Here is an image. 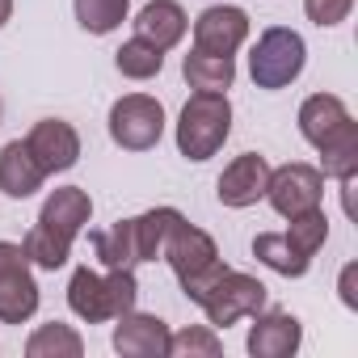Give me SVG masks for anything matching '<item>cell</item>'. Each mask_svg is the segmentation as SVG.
<instances>
[{"label":"cell","instance_id":"11","mask_svg":"<svg viewBox=\"0 0 358 358\" xmlns=\"http://www.w3.org/2000/svg\"><path fill=\"white\" fill-rule=\"evenodd\" d=\"M266 182H270V160L257 156V152H245V156H236L220 173L215 194H220L224 207H236L241 211V207H253L257 199H266Z\"/></svg>","mask_w":358,"mask_h":358},{"label":"cell","instance_id":"6","mask_svg":"<svg viewBox=\"0 0 358 358\" xmlns=\"http://www.w3.org/2000/svg\"><path fill=\"white\" fill-rule=\"evenodd\" d=\"M164 135V106L148 93H127L110 106V139L122 152H148Z\"/></svg>","mask_w":358,"mask_h":358},{"label":"cell","instance_id":"14","mask_svg":"<svg viewBox=\"0 0 358 358\" xmlns=\"http://www.w3.org/2000/svg\"><path fill=\"white\" fill-rule=\"evenodd\" d=\"M303 341V324L291 312H257L253 329H249V354L253 358H291Z\"/></svg>","mask_w":358,"mask_h":358},{"label":"cell","instance_id":"8","mask_svg":"<svg viewBox=\"0 0 358 358\" xmlns=\"http://www.w3.org/2000/svg\"><path fill=\"white\" fill-rule=\"evenodd\" d=\"M266 199H270V207L282 220H295L303 211H316L320 199H324V173L316 164H303V160L278 164V169H270Z\"/></svg>","mask_w":358,"mask_h":358},{"label":"cell","instance_id":"9","mask_svg":"<svg viewBox=\"0 0 358 358\" xmlns=\"http://www.w3.org/2000/svg\"><path fill=\"white\" fill-rule=\"evenodd\" d=\"M249 38V13L236 5H211L194 22V47L211 55H236Z\"/></svg>","mask_w":358,"mask_h":358},{"label":"cell","instance_id":"12","mask_svg":"<svg viewBox=\"0 0 358 358\" xmlns=\"http://www.w3.org/2000/svg\"><path fill=\"white\" fill-rule=\"evenodd\" d=\"M114 350L122 358H164L169 354V324L152 312H122L114 324Z\"/></svg>","mask_w":358,"mask_h":358},{"label":"cell","instance_id":"4","mask_svg":"<svg viewBox=\"0 0 358 358\" xmlns=\"http://www.w3.org/2000/svg\"><path fill=\"white\" fill-rule=\"evenodd\" d=\"M303 64H308V47L287 26H270L257 38V47L249 51V76H253L257 89H270V93L287 89L291 80H299Z\"/></svg>","mask_w":358,"mask_h":358},{"label":"cell","instance_id":"18","mask_svg":"<svg viewBox=\"0 0 358 358\" xmlns=\"http://www.w3.org/2000/svg\"><path fill=\"white\" fill-rule=\"evenodd\" d=\"M341 122H350V110H345V101H341L337 93H312V97L299 106V135H303L312 148H320Z\"/></svg>","mask_w":358,"mask_h":358},{"label":"cell","instance_id":"30","mask_svg":"<svg viewBox=\"0 0 358 358\" xmlns=\"http://www.w3.org/2000/svg\"><path fill=\"white\" fill-rule=\"evenodd\" d=\"M354 278H358V266L350 262V266L341 270V282H337V291H341V303H345V308H358V291H354Z\"/></svg>","mask_w":358,"mask_h":358},{"label":"cell","instance_id":"21","mask_svg":"<svg viewBox=\"0 0 358 358\" xmlns=\"http://www.w3.org/2000/svg\"><path fill=\"white\" fill-rule=\"evenodd\" d=\"M316 152H320V173L324 177H350V173H358V122L354 118L341 122Z\"/></svg>","mask_w":358,"mask_h":358},{"label":"cell","instance_id":"22","mask_svg":"<svg viewBox=\"0 0 358 358\" xmlns=\"http://www.w3.org/2000/svg\"><path fill=\"white\" fill-rule=\"evenodd\" d=\"M85 354V337L72 324H38L26 341V358H80Z\"/></svg>","mask_w":358,"mask_h":358},{"label":"cell","instance_id":"29","mask_svg":"<svg viewBox=\"0 0 358 358\" xmlns=\"http://www.w3.org/2000/svg\"><path fill=\"white\" fill-rule=\"evenodd\" d=\"M350 9H354V0H303L308 22H312V26H320V30L341 26V22L350 17Z\"/></svg>","mask_w":358,"mask_h":358},{"label":"cell","instance_id":"16","mask_svg":"<svg viewBox=\"0 0 358 358\" xmlns=\"http://www.w3.org/2000/svg\"><path fill=\"white\" fill-rule=\"evenodd\" d=\"M43 182H47V173L34 160V152L26 148V139H13L0 148V190L9 199H30L43 190Z\"/></svg>","mask_w":358,"mask_h":358},{"label":"cell","instance_id":"7","mask_svg":"<svg viewBox=\"0 0 358 358\" xmlns=\"http://www.w3.org/2000/svg\"><path fill=\"white\" fill-rule=\"evenodd\" d=\"M38 312V282L22 245L0 241V324H26Z\"/></svg>","mask_w":358,"mask_h":358},{"label":"cell","instance_id":"3","mask_svg":"<svg viewBox=\"0 0 358 358\" xmlns=\"http://www.w3.org/2000/svg\"><path fill=\"white\" fill-rule=\"evenodd\" d=\"M232 135V101L228 93H194L182 106V118H177V152L186 160L203 164L211 160Z\"/></svg>","mask_w":358,"mask_h":358},{"label":"cell","instance_id":"19","mask_svg":"<svg viewBox=\"0 0 358 358\" xmlns=\"http://www.w3.org/2000/svg\"><path fill=\"white\" fill-rule=\"evenodd\" d=\"M93 249L101 257L106 270H135L139 257V236H135V220H118L110 232H93Z\"/></svg>","mask_w":358,"mask_h":358},{"label":"cell","instance_id":"23","mask_svg":"<svg viewBox=\"0 0 358 358\" xmlns=\"http://www.w3.org/2000/svg\"><path fill=\"white\" fill-rule=\"evenodd\" d=\"M177 220H182L177 207H152V211L135 215V236H139V257L143 262L160 257V249H164V241H169V232H173Z\"/></svg>","mask_w":358,"mask_h":358},{"label":"cell","instance_id":"25","mask_svg":"<svg viewBox=\"0 0 358 358\" xmlns=\"http://www.w3.org/2000/svg\"><path fill=\"white\" fill-rule=\"evenodd\" d=\"M114 64H118V72H122L127 80H152V76H160V68H164V51H156V47L143 43V38H131V43H122V47L114 51Z\"/></svg>","mask_w":358,"mask_h":358},{"label":"cell","instance_id":"1","mask_svg":"<svg viewBox=\"0 0 358 358\" xmlns=\"http://www.w3.org/2000/svg\"><path fill=\"white\" fill-rule=\"evenodd\" d=\"M160 257L169 262V270L177 274L182 291H186L194 303H199V299H203V291H207L224 270H228V266H224V257H220V245L211 241V232L194 228L186 215L173 224V232H169V241H164Z\"/></svg>","mask_w":358,"mask_h":358},{"label":"cell","instance_id":"13","mask_svg":"<svg viewBox=\"0 0 358 358\" xmlns=\"http://www.w3.org/2000/svg\"><path fill=\"white\" fill-rule=\"evenodd\" d=\"M93 220V199L80 190V186H64V190H51L43 211H38V228L55 232L59 241L76 245V236L85 232V224Z\"/></svg>","mask_w":358,"mask_h":358},{"label":"cell","instance_id":"17","mask_svg":"<svg viewBox=\"0 0 358 358\" xmlns=\"http://www.w3.org/2000/svg\"><path fill=\"white\" fill-rule=\"evenodd\" d=\"M182 76L194 93H228L236 80V59L232 55H211V51H190L182 59Z\"/></svg>","mask_w":358,"mask_h":358},{"label":"cell","instance_id":"2","mask_svg":"<svg viewBox=\"0 0 358 358\" xmlns=\"http://www.w3.org/2000/svg\"><path fill=\"white\" fill-rule=\"evenodd\" d=\"M139 299V282H135V270H89L80 266L68 282V308L85 320V324H106V320H118L122 312H131Z\"/></svg>","mask_w":358,"mask_h":358},{"label":"cell","instance_id":"28","mask_svg":"<svg viewBox=\"0 0 358 358\" xmlns=\"http://www.w3.org/2000/svg\"><path fill=\"white\" fill-rule=\"evenodd\" d=\"M287 241H291L303 257H316V253L324 249V241H329V220H324V211L316 207V211L295 215L291 228H287Z\"/></svg>","mask_w":358,"mask_h":358},{"label":"cell","instance_id":"27","mask_svg":"<svg viewBox=\"0 0 358 358\" xmlns=\"http://www.w3.org/2000/svg\"><path fill=\"white\" fill-rule=\"evenodd\" d=\"M22 249H26L30 266H38V270H59V266H68V257H72V245H68V241H59L55 232L38 228V224L26 232Z\"/></svg>","mask_w":358,"mask_h":358},{"label":"cell","instance_id":"31","mask_svg":"<svg viewBox=\"0 0 358 358\" xmlns=\"http://www.w3.org/2000/svg\"><path fill=\"white\" fill-rule=\"evenodd\" d=\"M9 17H13V0H0V30L9 26Z\"/></svg>","mask_w":358,"mask_h":358},{"label":"cell","instance_id":"20","mask_svg":"<svg viewBox=\"0 0 358 358\" xmlns=\"http://www.w3.org/2000/svg\"><path fill=\"white\" fill-rule=\"evenodd\" d=\"M253 257H257L262 266H270L274 274H282V278H303L308 266H312V257H303V253L287 241V232H262V236L253 241Z\"/></svg>","mask_w":358,"mask_h":358},{"label":"cell","instance_id":"5","mask_svg":"<svg viewBox=\"0 0 358 358\" xmlns=\"http://www.w3.org/2000/svg\"><path fill=\"white\" fill-rule=\"evenodd\" d=\"M199 308L207 312L211 329H228L236 320H249L266 308V282L241 270H224L199 299Z\"/></svg>","mask_w":358,"mask_h":358},{"label":"cell","instance_id":"26","mask_svg":"<svg viewBox=\"0 0 358 358\" xmlns=\"http://www.w3.org/2000/svg\"><path fill=\"white\" fill-rule=\"evenodd\" d=\"M169 354L173 358H220L224 341L211 324H190L182 333H169Z\"/></svg>","mask_w":358,"mask_h":358},{"label":"cell","instance_id":"15","mask_svg":"<svg viewBox=\"0 0 358 358\" xmlns=\"http://www.w3.org/2000/svg\"><path fill=\"white\" fill-rule=\"evenodd\" d=\"M186 30H190V17L177 0H148L135 17V38L152 43L156 51H173L186 38Z\"/></svg>","mask_w":358,"mask_h":358},{"label":"cell","instance_id":"10","mask_svg":"<svg viewBox=\"0 0 358 358\" xmlns=\"http://www.w3.org/2000/svg\"><path fill=\"white\" fill-rule=\"evenodd\" d=\"M26 148L34 152V160L43 164V173H68L76 160H80V135L72 122L64 118H43L34 122V131L26 135Z\"/></svg>","mask_w":358,"mask_h":358},{"label":"cell","instance_id":"24","mask_svg":"<svg viewBox=\"0 0 358 358\" xmlns=\"http://www.w3.org/2000/svg\"><path fill=\"white\" fill-rule=\"evenodd\" d=\"M72 9H76L80 30H89V34H114L127 22V13H131V0H72Z\"/></svg>","mask_w":358,"mask_h":358}]
</instances>
